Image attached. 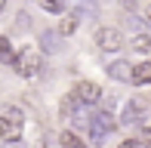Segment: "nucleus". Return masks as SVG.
I'll list each match as a JSON object with an SVG mask.
<instances>
[{
    "label": "nucleus",
    "mask_w": 151,
    "mask_h": 148,
    "mask_svg": "<svg viewBox=\"0 0 151 148\" xmlns=\"http://www.w3.org/2000/svg\"><path fill=\"white\" fill-rule=\"evenodd\" d=\"M40 65H43V52L34 50V46H22V50L16 52V62H12V68H16L19 77H37L40 74Z\"/></svg>",
    "instance_id": "nucleus-1"
},
{
    "label": "nucleus",
    "mask_w": 151,
    "mask_h": 148,
    "mask_svg": "<svg viewBox=\"0 0 151 148\" xmlns=\"http://www.w3.org/2000/svg\"><path fill=\"white\" fill-rule=\"evenodd\" d=\"M22 130H25L22 111H19V108H6L3 117H0V139H3L6 145H9V142H19V139H22Z\"/></svg>",
    "instance_id": "nucleus-2"
},
{
    "label": "nucleus",
    "mask_w": 151,
    "mask_h": 148,
    "mask_svg": "<svg viewBox=\"0 0 151 148\" xmlns=\"http://www.w3.org/2000/svg\"><path fill=\"white\" fill-rule=\"evenodd\" d=\"M148 124V105L145 99H129L120 111V126H145Z\"/></svg>",
    "instance_id": "nucleus-3"
},
{
    "label": "nucleus",
    "mask_w": 151,
    "mask_h": 148,
    "mask_svg": "<svg viewBox=\"0 0 151 148\" xmlns=\"http://www.w3.org/2000/svg\"><path fill=\"white\" fill-rule=\"evenodd\" d=\"M117 130V124H114V114H105V111H93V117H90V139L93 142H102L105 136H111V133Z\"/></svg>",
    "instance_id": "nucleus-4"
},
{
    "label": "nucleus",
    "mask_w": 151,
    "mask_h": 148,
    "mask_svg": "<svg viewBox=\"0 0 151 148\" xmlns=\"http://www.w3.org/2000/svg\"><path fill=\"white\" fill-rule=\"evenodd\" d=\"M74 96L80 99V105H86V108H96V105L102 102V86L99 83H93V80H80L77 86H74Z\"/></svg>",
    "instance_id": "nucleus-5"
},
{
    "label": "nucleus",
    "mask_w": 151,
    "mask_h": 148,
    "mask_svg": "<svg viewBox=\"0 0 151 148\" xmlns=\"http://www.w3.org/2000/svg\"><path fill=\"white\" fill-rule=\"evenodd\" d=\"M120 43H123L120 31H117V28H111V25H105V28L96 31V46H99L102 52H117V50H120Z\"/></svg>",
    "instance_id": "nucleus-6"
},
{
    "label": "nucleus",
    "mask_w": 151,
    "mask_h": 148,
    "mask_svg": "<svg viewBox=\"0 0 151 148\" xmlns=\"http://www.w3.org/2000/svg\"><path fill=\"white\" fill-rule=\"evenodd\" d=\"M65 6L71 12H77L80 19H96L99 16V3L96 0H65Z\"/></svg>",
    "instance_id": "nucleus-7"
},
{
    "label": "nucleus",
    "mask_w": 151,
    "mask_h": 148,
    "mask_svg": "<svg viewBox=\"0 0 151 148\" xmlns=\"http://www.w3.org/2000/svg\"><path fill=\"white\" fill-rule=\"evenodd\" d=\"M108 77H111V80H120V83H129V77H133V65H129L127 59H114V62L108 65Z\"/></svg>",
    "instance_id": "nucleus-8"
},
{
    "label": "nucleus",
    "mask_w": 151,
    "mask_h": 148,
    "mask_svg": "<svg viewBox=\"0 0 151 148\" xmlns=\"http://www.w3.org/2000/svg\"><path fill=\"white\" fill-rule=\"evenodd\" d=\"M40 50H46V52H52V56H56V52H62V34L59 31H43V34H40Z\"/></svg>",
    "instance_id": "nucleus-9"
},
{
    "label": "nucleus",
    "mask_w": 151,
    "mask_h": 148,
    "mask_svg": "<svg viewBox=\"0 0 151 148\" xmlns=\"http://www.w3.org/2000/svg\"><path fill=\"white\" fill-rule=\"evenodd\" d=\"M129 83H133V86H145V83H151V62L133 65V77H129Z\"/></svg>",
    "instance_id": "nucleus-10"
},
{
    "label": "nucleus",
    "mask_w": 151,
    "mask_h": 148,
    "mask_svg": "<svg viewBox=\"0 0 151 148\" xmlns=\"http://www.w3.org/2000/svg\"><path fill=\"white\" fill-rule=\"evenodd\" d=\"M59 145H62V148H86V142H83V139H80L74 130H62Z\"/></svg>",
    "instance_id": "nucleus-11"
},
{
    "label": "nucleus",
    "mask_w": 151,
    "mask_h": 148,
    "mask_svg": "<svg viewBox=\"0 0 151 148\" xmlns=\"http://www.w3.org/2000/svg\"><path fill=\"white\" fill-rule=\"evenodd\" d=\"M77 25H80V16H77V12H71V16H65V19H62V22H59V34L62 37H68V34H74V31H77Z\"/></svg>",
    "instance_id": "nucleus-12"
},
{
    "label": "nucleus",
    "mask_w": 151,
    "mask_h": 148,
    "mask_svg": "<svg viewBox=\"0 0 151 148\" xmlns=\"http://www.w3.org/2000/svg\"><path fill=\"white\" fill-rule=\"evenodd\" d=\"M77 108H80V99L74 96V93H68V96L62 99V105H59V114H62V117L68 120V117H71V114L77 111Z\"/></svg>",
    "instance_id": "nucleus-13"
},
{
    "label": "nucleus",
    "mask_w": 151,
    "mask_h": 148,
    "mask_svg": "<svg viewBox=\"0 0 151 148\" xmlns=\"http://www.w3.org/2000/svg\"><path fill=\"white\" fill-rule=\"evenodd\" d=\"M0 62H3V65H12V62H16V50H12L9 37H3V34H0Z\"/></svg>",
    "instance_id": "nucleus-14"
},
{
    "label": "nucleus",
    "mask_w": 151,
    "mask_h": 148,
    "mask_svg": "<svg viewBox=\"0 0 151 148\" xmlns=\"http://www.w3.org/2000/svg\"><path fill=\"white\" fill-rule=\"evenodd\" d=\"M129 46H133L136 52H148V50H151V34H148V31H142V34H133Z\"/></svg>",
    "instance_id": "nucleus-15"
},
{
    "label": "nucleus",
    "mask_w": 151,
    "mask_h": 148,
    "mask_svg": "<svg viewBox=\"0 0 151 148\" xmlns=\"http://www.w3.org/2000/svg\"><path fill=\"white\" fill-rule=\"evenodd\" d=\"M145 19H139V16H133V12H129V16H127V28L129 31H133V34H142V31H145Z\"/></svg>",
    "instance_id": "nucleus-16"
},
{
    "label": "nucleus",
    "mask_w": 151,
    "mask_h": 148,
    "mask_svg": "<svg viewBox=\"0 0 151 148\" xmlns=\"http://www.w3.org/2000/svg\"><path fill=\"white\" fill-rule=\"evenodd\" d=\"M40 6H43L46 12H62L65 9V0H37Z\"/></svg>",
    "instance_id": "nucleus-17"
},
{
    "label": "nucleus",
    "mask_w": 151,
    "mask_h": 148,
    "mask_svg": "<svg viewBox=\"0 0 151 148\" xmlns=\"http://www.w3.org/2000/svg\"><path fill=\"white\" fill-rule=\"evenodd\" d=\"M139 145L142 148H151V124L139 126Z\"/></svg>",
    "instance_id": "nucleus-18"
},
{
    "label": "nucleus",
    "mask_w": 151,
    "mask_h": 148,
    "mask_svg": "<svg viewBox=\"0 0 151 148\" xmlns=\"http://www.w3.org/2000/svg\"><path fill=\"white\" fill-rule=\"evenodd\" d=\"M16 28L19 31H31V16H28V12H19V16H16Z\"/></svg>",
    "instance_id": "nucleus-19"
},
{
    "label": "nucleus",
    "mask_w": 151,
    "mask_h": 148,
    "mask_svg": "<svg viewBox=\"0 0 151 148\" xmlns=\"http://www.w3.org/2000/svg\"><path fill=\"white\" fill-rule=\"evenodd\" d=\"M114 108H117V99H114V96H102V111L114 114Z\"/></svg>",
    "instance_id": "nucleus-20"
},
{
    "label": "nucleus",
    "mask_w": 151,
    "mask_h": 148,
    "mask_svg": "<svg viewBox=\"0 0 151 148\" xmlns=\"http://www.w3.org/2000/svg\"><path fill=\"white\" fill-rule=\"evenodd\" d=\"M120 148H142V145H139V139H123Z\"/></svg>",
    "instance_id": "nucleus-21"
},
{
    "label": "nucleus",
    "mask_w": 151,
    "mask_h": 148,
    "mask_svg": "<svg viewBox=\"0 0 151 148\" xmlns=\"http://www.w3.org/2000/svg\"><path fill=\"white\" fill-rule=\"evenodd\" d=\"M145 22H148V25H151V3H148V6H145Z\"/></svg>",
    "instance_id": "nucleus-22"
},
{
    "label": "nucleus",
    "mask_w": 151,
    "mask_h": 148,
    "mask_svg": "<svg viewBox=\"0 0 151 148\" xmlns=\"http://www.w3.org/2000/svg\"><path fill=\"white\" fill-rule=\"evenodd\" d=\"M136 3H139V0H123V6H127V9H133Z\"/></svg>",
    "instance_id": "nucleus-23"
},
{
    "label": "nucleus",
    "mask_w": 151,
    "mask_h": 148,
    "mask_svg": "<svg viewBox=\"0 0 151 148\" xmlns=\"http://www.w3.org/2000/svg\"><path fill=\"white\" fill-rule=\"evenodd\" d=\"M3 9H6V0H0V12H3Z\"/></svg>",
    "instance_id": "nucleus-24"
}]
</instances>
